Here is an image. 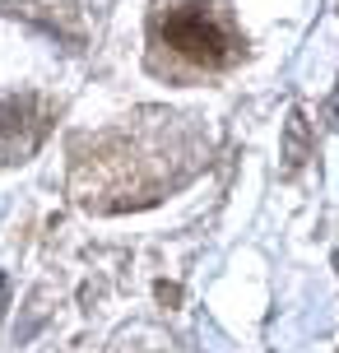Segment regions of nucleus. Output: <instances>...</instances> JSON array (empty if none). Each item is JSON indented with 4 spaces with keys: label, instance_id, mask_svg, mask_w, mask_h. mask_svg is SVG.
<instances>
[{
    "label": "nucleus",
    "instance_id": "nucleus-1",
    "mask_svg": "<svg viewBox=\"0 0 339 353\" xmlns=\"http://www.w3.org/2000/svg\"><path fill=\"white\" fill-rule=\"evenodd\" d=\"M149 37L186 70H223L242 56V37L214 0H154Z\"/></svg>",
    "mask_w": 339,
    "mask_h": 353
},
{
    "label": "nucleus",
    "instance_id": "nucleus-2",
    "mask_svg": "<svg viewBox=\"0 0 339 353\" xmlns=\"http://www.w3.org/2000/svg\"><path fill=\"white\" fill-rule=\"evenodd\" d=\"M42 107L28 103V98H10L0 103V163H23L42 140Z\"/></svg>",
    "mask_w": 339,
    "mask_h": 353
}]
</instances>
